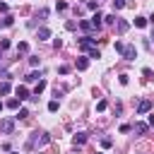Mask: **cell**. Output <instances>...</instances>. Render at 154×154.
Listing matches in <instances>:
<instances>
[{"label": "cell", "instance_id": "cell-33", "mask_svg": "<svg viewBox=\"0 0 154 154\" xmlns=\"http://www.w3.org/2000/svg\"><path fill=\"white\" fill-rule=\"evenodd\" d=\"M118 79H120V84H128V82H130V75H120Z\"/></svg>", "mask_w": 154, "mask_h": 154}, {"label": "cell", "instance_id": "cell-25", "mask_svg": "<svg viewBox=\"0 0 154 154\" xmlns=\"http://www.w3.org/2000/svg\"><path fill=\"white\" fill-rule=\"evenodd\" d=\"M58 106H60V103H58V99H53V101H48V111H58Z\"/></svg>", "mask_w": 154, "mask_h": 154}, {"label": "cell", "instance_id": "cell-31", "mask_svg": "<svg viewBox=\"0 0 154 154\" xmlns=\"http://www.w3.org/2000/svg\"><path fill=\"white\" fill-rule=\"evenodd\" d=\"M5 48H10V41H7V38H2V41H0V51H5Z\"/></svg>", "mask_w": 154, "mask_h": 154}, {"label": "cell", "instance_id": "cell-7", "mask_svg": "<svg viewBox=\"0 0 154 154\" xmlns=\"http://www.w3.org/2000/svg\"><path fill=\"white\" fill-rule=\"evenodd\" d=\"M101 19H103V17H101V12H96V14H94V17H91V26H94V29H96V31H99V29H101V24H103V22H101Z\"/></svg>", "mask_w": 154, "mask_h": 154}, {"label": "cell", "instance_id": "cell-29", "mask_svg": "<svg viewBox=\"0 0 154 154\" xmlns=\"http://www.w3.org/2000/svg\"><path fill=\"white\" fill-rule=\"evenodd\" d=\"M142 75H144V77H147V79H152V77H154V72H152V70H149V67H144V70H142Z\"/></svg>", "mask_w": 154, "mask_h": 154}, {"label": "cell", "instance_id": "cell-2", "mask_svg": "<svg viewBox=\"0 0 154 154\" xmlns=\"http://www.w3.org/2000/svg\"><path fill=\"white\" fill-rule=\"evenodd\" d=\"M152 106H154V103H152V99H142V101L137 103V113H140V116H144V113H149V111H152Z\"/></svg>", "mask_w": 154, "mask_h": 154}, {"label": "cell", "instance_id": "cell-24", "mask_svg": "<svg viewBox=\"0 0 154 154\" xmlns=\"http://www.w3.org/2000/svg\"><path fill=\"white\" fill-rule=\"evenodd\" d=\"M89 58H101V51L99 48H89Z\"/></svg>", "mask_w": 154, "mask_h": 154}, {"label": "cell", "instance_id": "cell-17", "mask_svg": "<svg viewBox=\"0 0 154 154\" xmlns=\"http://www.w3.org/2000/svg\"><path fill=\"white\" fill-rule=\"evenodd\" d=\"M17 51H19V53H26V51H29V43H26V41H19V43H17Z\"/></svg>", "mask_w": 154, "mask_h": 154}, {"label": "cell", "instance_id": "cell-6", "mask_svg": "<svg viewBox=\"0 0 154 154\" xmlns=\"http://www.w3.org/2000/svg\"><path fill=\"white\" fill-rule=\"evenodd\" d=\"M14 94H17V99H19V101H24V99H29V89H26L24 84H19V87L14 89Z\"/></svg>", "mask_w": 154, "mask_h": 154}, {"label": "cell", "instance_id": "cell-37", "mask_svg": "<svg viewBox=\"0 0 154 154\" xmlns=\"http://www.w3.org/2000/svg\"><path fill=\"white\" fill-rule=\"evenodd\" d=\"M10 154H17V152H10Z\"/></svg>", "mask_w": 154, "mask_h": 154}, {"label": "cell", "instance_id": "cell-32", "mask_svg": "<svg viewBox=\"0 0 154 154\" xmlns=\"http://www.w3.org/2000/svg\"><path fill=\"white\" fill-rule=\"evenodd\" d=\"M58 72H60V75H67V72H70V67H67V65H60V67H58Z\"/></svg>", "mask_w": 154, "mask_h": 154}, {"label": "cell", "instance_id": "cell-18", "mask_svg": "<svg viewBox=\"0 0 154 154\" xmlns=\"http://www.w3.org/2000/svg\"><path fill=\"white\" fill-rule=\"evenodd\" d=\"M5 106H7V108H12V111H14V108H19V99H10Z\"/></svg>", "mask_w": 154, "mask_h": 154}, {"label": "cell", "instance_id": "cell-36", "mask_svg": "<svg viewBox=\"0 0 154 154\" xmlns=\"http://www.w3.org/2000/svg\"><path fill=\"white\" fill-rule=\"evenodd\" d=\"M2 108H5V103H2V101H0V111H2Z\"/></svg>", "mask_w": 154, "mask_h": 154}, {"label": "cell", "instance_id": "cell-5", "mask_svg": "<svg viewBox=\"0 0 154 154\" xmlns=\"http://www.w3.org/2000/svg\"><path fill=\"white\" fill-rule=\"evenodd\" d=\"M123 58H125V60H135V58H137V48H135V46H125Z\"/></svg>", "mask_w": 154, "mask_h": 154}, {"label": "cell", "instance_id": "cell-20", "mask_svg": "<svg viewBox=\"0 0 154 154\" xmlns=\"http://www.w3.org/2000/svg\"><path fill=\"white\" fill-rule=\"evenodd\" d=\"M2 24H5V26H12V24H14V17H12V14H5Z\"/></svg>", "mask_w": 154, "mask_h": 154}, {"label": "cell", "instance_id": "cell-14", "mask_svg": "<svg viewBox=\"0 0 154 154\" xmlns=\"http://www.w3.org/2000/svg\"><path fill=\"white\" fill-rule=\"evenodd\" d=\"M128 26H130V24H128L125 19H118V34H125V31H128Z\"/></svg>", "mask_w": 154, "mask_h": 154}, {"label": "cell", "instance_id": "cell-35", "mask_svg": "<svg viewBox=\"0 0 154 154\" xmlns=\"http://www.w3.org/2000/svg\"><path fill=\"white\" fill-rule=\"evenodd\" d=\"M0 12H5V14H7V5H5V2H0Z\"/></svg>", "mask_w": 154, "mask_h": 154}, {"label": "cell", "instance_id": "cell-9", "mask_svg": "<svg viewBox=\"0 0 154 154\" xmlns=\"http://www.w3.org/2000/svg\"><path fill=\"white\" fill-rule=\"evenodd\" d=\"M43 89H46V82H43V79H38V82H36V87H34V94H31V96H38Z\"/></svg>", "mask_w": 154, "mask_h": 154}, {"label": "cell", "instance_id": "cell-8", "mask_svg": "<svg viewBox=\"0 0 154 154\" xmlns=\"http://www.w3.org/2000/svg\"><path fill=\"white\" fill-rule=\"evenodd\" d=\"M36 36H38V41H46V38H51V29H48V26H41Z\"/></svg>", "mask_w": 154, "mask_h": 154}, {"label": "cell", "instance_id": "cell-1", "mask_svg": "<svg viewBox=\"0 0 154 154\" xmlns=\"http://www.w3.org/2000/svg\"><path fill=\"white\" fill-rule=\"evenodd\" d=\"M48 140H51V137H48L46 132H38V130H36V132H34V135L29 137V142H26V147H29V149H31V147H36V144L41 147V144H46Z\"/></svg>", "mask_w": 154, "mask_h": 154}, {"label": "cell", "instance_id": "cell-38", "mask_svg": "<svg viewBox=\"0 0 154 154\" xmlns=\"http://www.w3.org/2000/svg\"><path fill=\"white\" fill-rule=\"evenodd\" d=\"M99 154H101V152H99Z\"/></svg>", "mask_w": 154, "mask_h": 154}, {"label": "cell", "instance_id": "cell-22", "mask_svg": "<svg viewBox=\"0 0 154 154\" xmlns=\"http://www.w3.org/2000/svg\"><path fill=\"white\" fill-rule=\"evenodd\" d=\"M29 65H31V67L41 65V58H38V55H31V58H29Z\"/></svg>", "mask_w": 154, "mask_h": 154}, {"label": "cell", "instance_id": "cell-13", "mask_svg": "<svg viewBox=\"0 0 154 154\" xmlns=\"http://www.w3.org/2000/svg\"><path fill=\"white\" fill-rule=\"evenodd\" d=\"M10 91H12L10 82H0V96H5V94H10Z\"/></svg>", "mask_w": 154, "mask_h": 154}, {"label": "cell", "instance_id": "cell-4", "mask_svg": "<svg viewBox=\"0 0 154 154\" xmlns=\"http://www.w3.org/2000/svg\"><path fill=\"white\" fill-rule=\"evenodd\" d=\"M0 130L10 135V132L14 130V120H12V118H5V120H0Z\"/></svg>", "mask_w": 154, "mask_h": 154}, {"label": "cell", "instance_id": "cell-19", "mask_svg": "<svg viewBox=\"0 0 154 154\" xmlns=\"http://www.w3.org/2000/svg\"><path fill=\"white\" fill-rule=\"evenodd\" d=\"M14 118H17V120H24V118H29V111H26V108H19V113H17Z\"/></svg>", "mask_w": 154, "mask_h": 154}, {"label": "cell", "instance_id": "cell-27", "mask_svg": "<svg viewBox=\"0 0 154 154\" xmlns=\"http://www.w3.org/2000/svg\"><path fill=\"white\" fill-rule=\"evenodd\" d=\"M103 22H106V24H116V14H106Z\"/></svg>", "mask_w": 154, "mask_h": 154}, {"label": "cell", "instance_id": "cell-11", "mask_svg": "<svg viewBox=\"0 0 154 154\" xmlns=\"http://www.w3.org/2000/svg\"><path fill=\"white\" fill-rule=\"evenodd\" d=\"M72 142H75V144H84V142H87V132H77V135L72 137Z\"/></svg>", "mask_w": 154, "mask_h": 154}, {"label": "cell", "instance_id": "cell-15", "mask_svg": "<svg viewBox=\"0 0 154 154\" xmlns=\"http://www.w3.org/2000/svg\"><path fill=\"white\" fill-rule=\"evenodd\" d=\"M38 77H41V72H29L24 77V82H38Z\"/></svg>", "mask_w": 154, "mask_h": 154}, {"label": "cell", "instance_id": "cell-26", "mask_svg": "<svg viewBox=\"0 0 154 154\" xmlns=\"http://www.w3.org/2000/svg\"><path fill=\"white\" fill-rule=\"evenodd\" d=\"M125 7V0H113V10H123Z\"/></svg>", "mask_w": 154, "mask_h": 154}, {"label": "cell", "instance_id": "cell-21", "mask_svg": "<svg viewBox=\"0 0 154 154\" xmlns=\"http://www.w3.org/2000/svg\"><path fill=\"white\" fill-rule=\"evenodd\" d=\"M113 48H116V53H120V55H123V51H125V43L116 41V43H113Z\"/></svg>", "mask_w": 154, "mask_h": 154}, {"label": "cell", "instance_id": "cell-3", "mask_svg": "<svg viewBox=\"0 0 154 154\" xmlns=\"http://www.w3.org/2000/svg\"><path fill=\"white\" fill-rule=\"evenodd\" d=\"M94 43H96L94 36H82V38H79V48H82V51H89Z\"/></svg>", "mask_w": 154, "mask_h": 154}, {"label": "cell", "instance_id": "cell-30", "mask_svg": "<svg viewBox=\"0 0 154 154\" xmlns=\"http://www.w3.org/2000/svg\"><path fill=\"white\" fill-rule=\"evenodd\" d=\"M106 106H108V103H106V101H103V99H101V101H99V103H96V111H106Z\"/></svg>", "mask_w": 154, "mask_h": 154}, {"label": "cell", "instance_id": "cell-10", "mask_svg": "<svg viewBox=\"0 0 154 154\" xmlns=\"http://www.w3.org/2000/svg\"><path fill=\"white\" fill-rule=\"evenodd\" d=\"M147 130H149V125H147V123H135V132H137V135H144Z\"/></svg>", "mask_w": 154, "mask_h": 154}, {"label": "cell", "instance_id": "cell-28", "mask_svg": "<svg viewBox=\"0 0 154 154\" xmlns=\"http://www.w3.org/2000/svg\"><path fill=\"white\" fill-rule=\"evenodd\" d=\"M87 7H89V10H96V7H99V0H89Z\"/></svg>", "mask_w": 154, "mask_h": 154}, {"label": "cell", "instance_id": "cell-16", "mask_svg": "<svg viewBox=\"0 0 154 154\" xmlns=\"http://www.w3.org/2000/svg\"><path fill=\"white\" fill-rule=\"evenodd\" d=\"M135 26L144 29V26H147V19H144V17H135Z\"/></svg>", "mask_w": 154, "mask_h": 154}, {"label": "cell", "instance_id": "cell-34", "mask_svg": "<svg viewBox=\"0 0 154 154\" xmlns=\"http://www.w3.org/2000/svg\"><path fill=\"white\" fill-rule=\"evenodd\" d=\"M147 125H154V111H152V113L147 116Z\"/></svg>", "mask_w": 154, "mask_h": 154}, {"label": "cell", "instance_id": "cell-12", "mask_svg": "<svg viewBox=\"0 0 154 154\" xmlns=\"http://www.w3.org/2000/svg\"><path fill=\"white\" fill-rule=\"evenodd\" d=\"M89 67V58H77V70H87Z\"/></svg>", "mask_w": 154, "mask_h": 154}, {"label": "cell", "instance_id": "cell-23", "mask_svg": "<svg viewBox=\"0 0 154 154\" xmlns=\"http://www.w3.org/2000/svg\"><path fill=\"white\" fill-rule=\"evenodd\" d=\"M79 26H82L84 31H89V29H94V26H91V22H87V19H82V22H79Z\"/></svg>", "mask_w": 154, "mask_h": 154}]
</instances>
